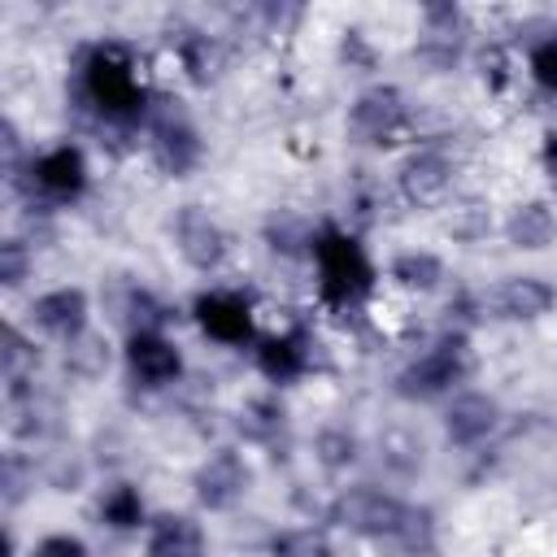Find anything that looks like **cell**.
Here are the masks:
<instances>
[{
  "label": "cell",
  "instance_id": "6da1fadb",
  "mask_svg": "<svg viewBox=\"0 0 557 557\" xmlns=\"http://www.w3.org/2000/svg\"><path fill=\"white\" fill-rule=\"evenodd\" d=\"M313 248H318V270H322V296L331 305H348L370 287L374 270L357 239H348L339 231H322V239Z\"/></svg>",
  "mask_w": 557,
  "mask_h": 557
},
{
  "label": "cell",
  "instance_id": "7a4b0ae2",
  "mask_svg": "<svg viewBox=\"0 0 557 557\" xmlns=\"http://www.w3.org/2000/svg\"><path fill=\"white\" fill-rule=\"evenodd\" d=\"M83 83H87L91 104L104 109L109 117H131V113H139V104H144V91H139V83H135L131 61H126L122 48H100V52L87 61V78H83Z\"/></svg>",
  "mask_w": 557,
  "mask_h": 557
},
{
  "label": "cell",
  "instance_id": "3957f363",
  "mask_svg": "<svg viewBox=\"0 0 557 557\" xmlns=\"http://www.w3.org/2000/svg\"><path fill=\"white\" fill-rule=\"evenodd\" d=\"M461 370H466V339L461 335H448L426 357H418L409 370H400L396 392L409 396V400H426V396H440L448 383H457Z\"/></svg>",
  "mask_w": 557,
  "mask_h": 557
},
{
  "label": "cell",
  "instance_id": "277c9868",
  "mask_svg": "<svg viewBox=\"0 0 557 557\" xmlns=\"http://www.w3.org/2000/svg\"><path fill=\"white\" fill-rule=\"evenodd\" d=\"M331 518L357 535H396L400 522H405V505L374 492V487H348L335 505H331Z\"/></svg>",
  "mask_w": 557,
  "mask_h": 557
},
{
  "label": "cell",
  "instance_id": "5b68a950",
  "mask_svg": "<svg viewBox=\"0 0 557 557\" xmlns=\"http://www.w3.org/2000/svg\"><path fill=\"white\" fill-rule=\"evenodd\" d=\"M248 487V466L235 453H213L196 470V500L205 509H231Z\"/></svg>",
  "mask_w": 557,
  "mask_h": 557
},
{
  "label": "cell",
  "instance_id": "8992f818",
  "mask_svg": "<svg viewBox=\"0 0 557 557\" xmlns=\"http://www.w3.org/2000/svg\"><path fill=\"white\" fill-rule=\"evenodd\" d=\"M405 122V100L396 87H374L366 91L357 104H352V131L366 139V144H383L400 131Z\"/></svg>",
  "mask_w": 557,
  "mask_h": 557
},
{
  "label": "cell",
  "instance_id": "52a82bcc",
  "mask_svg": "<svg viewBox=\"0 0 557 557\" xmlns=\"http://www.w3.org/2000/svg\"><path fill=\"white\" fill-rule=\"evenodd\" d=\"M174 235H178V252H183L196 270L218 265V261H222V252H226V239H222L218 222H213L205 209H196V205H187V209L178 213Z\"/></svg>",
  "mask_w": 557,
  "mask_h": 557
},
{
  "label": "cell",
  "instance_id": "ba28073f",
  "mask_svg": "<svg viewBox=\"0 0 557 557\" xmlns=\"http://www.w3.org/2000/svg\"><path fill=\"white\" fill-rule=\"evenodd\" d=\"M400 191L418 209H435L448 196V161L440 152H418L400 165Z\"/></svg>",
  "mask_w": 557,
  "mask_h": 557
},
{
  "label": "cell",
  "instance_id": "9c48e42d",
  "mask_svg": "<svg viewBox=\"0 0 557 557\" xmlns=\"http://www.w3.org/2000/svg\"><path fill=\"white\" fill-rule=\"evenodd\" d=\"M196 318H200V326H205L213 339H222V344H244L248 331H252L248 305H244L239 296H231V292H209V296H200V300H196Z\"/></svg>",
  "mask_w": 557,
  "mask_h": 557
},
{
  "label": "cell",
  "instance_id": "30bf717a",
  "mask_svg": "<svg viewBox=\"0 0 557 557\" xmlns=\"http://www.w3.org/2000/svg\"><path fill=\"white\" fill-rule=\"evenodd\" d=\"M35 322L61 339H74L83 335V322H87V296L78 287H57L35 300Z\"/></svg>",
  "mask_w": 557,
  "mask_h": 557
},
{
  "label": "cell",
  "instance_id": "8fae6325",
  "mask_svg": "<svg viewBox=\"0 0 557 557\" xmlns=\"http://www.w3.org/2000/svg\"><path fill=\"white\" fill-rule=\"evenodd\" d=\"M126 361H131V370H135L148 387H161V383L178 379V370H183L178 348H174V344H165L161 335H131Z\"/></svg>",
  "mask_w": 557,
  "mask_h": 557
},
{
  "label": "cell",
  "instance_id": "7c38bea8",
  "mask_svg": "<svg viewBox=\"0 0 557 557\" xmlns=\"http://www.w3.org/2000/svg\"><path fill=\"white\" fill-rule=\"evenodd\" d=\"M35 178L52 196H74L87 183V161H83V152L74 144H61V148H52V152H44L35 161Z\"/></svg>",
  "mask_w": 557,
  "mask_h": 557
},
{
  "label": "cell",
  "instance_id": "4fadbf2b",
  "mask_svg": "<svg viewBox=\"0 0 557 557\" xmlns=\"http://www.w3.org/2000/svg\"><path fill=\"white\" fill-rule=\"evenodd\" d=\"M496 418H500L496 400L470 392V396H457V400H453L444 426H448V440H453V444H479V440L496 426Z\"/></svg>",
  "mask_w": 557,
  "mask_h": 557
},
{
  "label": "cell",
  "instance_id": "5bb4252c",
  "mask_svg": "<svg viewBox=\"0 0 557 557\" xmlns=\"http://www.w3.org/2000/svg\"><path fill=\"white\" fill-rule=\"evenodd\" d=\"M157 161H161V170H170V174H187L191 165H196V157H200V139H196V131L178 117V113H165L161 122H157Z\"/></svg>",
  "mask_w": 557,
  "mask_h": 557
},
{
  "label": "cell",
  "instance_id": "9a60e30c",
  "mask_svg": "<svg viewBox=\"0 0 557 557\" xmlns=\"http://www.w3.org/2000/svg\"><path fill=\"white\" fill-rule=\"evenodd\" d=\"M148 557H205V540H200L196 522H187L178 513H165V518L152 522Z\"/></svg>",
  "mask_w": 557,
  "mask_h": 557
},
{
  "label": "cell",
  "instance_id": "2e32d148",
  "mask_svg": "<svg viewBox=\"0 0 557 557\" xmlns=\"http://www.w3.org/2000/svg\"><path fill=\"white\" fill-rule=\"evenodd\" d=\"M553 305V287L548 283H540V278H509V283H500L496 287V313L500 318H540L544 309Z\"/></svg>",
  "mask_w": 557,
  "mask_h": 557
},
{
  "label": "cell",
  "instance_id": "e0dca14e",
  "mask_svg": "<svg viewBox=\"0 0 557 557\" xmlns=\"http://www.w3.org/2000/svg\"><path fill=\"white\" fill-rule=\"evenodd\" d=\"M505 235H509L513 248H531V252H535V248L553 244V235H557V218H553V209H548L544 200H527V205L513 209Z\"/></svg>",
  "mask_w": 557,
  "mask_h": 557
},
{
  "label": "cell",
  "instance_id": "ac0fdd59",
  "mask_svg": "<svg viewBox=\"0 0 557 557\" xmlns=\"http://www.w3.org/2000/svg\"><path fill=\"white\" fill-rule=\"evenodd\" d=\"M257 366L265 379L274 383H287L305 370V348H300V335H287V339H265L257 348Z\"/></svg>",
  "mask_w": 557,
  "mask_h": 557
},
{
  "label": "cell",
  "instance_id": "d6986e66",
  "mask_svg": "<svg viewBox=\"0 0 557 557\" xmlns=\"http://www.w3.org/2000/svg\"><path fill=\"white\" fill-rule=\"evenodd\" d=\"M65 366L78 379H100L109 370V344H104V335H91V331L74 335L70 348H65Z\"/></svg>",
  "mask_w": 557,
  "mask_h": 557
},
{
  "label": "cell",
  "instance_id": "ffe728a7",
  "mask_svg": "<svg viewBox=\"0 0 557 557\" xmlns=\"http://www.w3.org/2000/svg\"><path fill=\"white\" fill-rule=\"evenodd\" d=\"M379 453H383V461H387L392 470H400V474H409V470L422 466V440H418L413 431H405V426L383 431V435H379Z\"/></svg>",
  "mask_w": 557,
  "mask_h": 557
},
{
  "label": "cell",
  "instance_id": "44dd1931",
  "mask_svg": "<svg viewBox=\"0 0 557 557\" xmlns=\"http://www.w3.org/2000/svg\"><path fill=\"white\" fill-rule=\"evenodd\" d=\"M440 274H444V265H440V257H431V252H400L396 261H392V278L396 283H405V287H435L440 283Z\"/></svg>",
  "mask_w": 557,
  "mask_h": 557
},
{
  "label": "cell",
  "instance_id": "7402d4cb",
  "mask_svg": "<svg viewBox=\"0 0 557 557\" xmlns=\"http://www.w3.org/2000/svg\"><path fill=\"white\" fill-rule=\"evenodd\" d=\"M122 318L135 326V335H157V326H165L170 309H165L152 292L135 287V292H131V300H126V313H122Z\"/></svg>",
  "mask_w": 557,
  "mask_h": 557
},
{
  "label": "cell",
  "instance_id": "603a6c76",
  "mask_svg": "<svg viewBox=\"0 0 557 557\" xmlns=\"http://www.w3.org/2000/svg\"><path fill=\"white\" fill-rule=\"evenodd\" d=\"M100 513H104V522H113V527H139V518H144V500H139V492L135 487H126V483H117V487H109L104 492V500H100Z\"/></svg>",
  "mask_w": 557,
  "mask_h": 557
},
{
  "label": "cell",
  "instance_id": "cb8c5ba5",
  "mask_svg": "<svg viewBox=\"0 0 557 557\" xmlns=\"http://www.w3.org/2000/svg\"><path fill=\"white\" fill-rule=\"evenodd\" d=\"M178 52H183V65L191 70L196 83H209V78H213V70H218V48L209 44V35L187 30V35L178 39Z\"/></svg>",
  "mask_w": 557,
  "mask_h": 557
},
{
  "label": "cell",
  "instance_id": "d4e9b609",
  "mask_svg": "<svg viewBox=\"0 0 557 557\" xmlns=\"http://www.w3.org/2000/svg\"><path fill=\"white\" fill-rule=\"evenodd\" d=\"M278 426H283V409L270 400H252L248 409H239V431L252 440H274Z\"/></svg>",
  "mask_w": 557,
  "mask_h": 557
},
{
  "label": "cell",
  "instance_id": "484cf974",
  "mask_svg": "<svg viewBox=\"0 0 557 557\" xmlns=\"http://www.w3.org/2000/svg\"><path fill=\"white\" fill-rule=\"evenodd\" d=\"M274 557H331V544L318 531H287L274 540Z\"/></svg>",
  "mask_w": 557,
  "mask_h": 557
},
{
  "label": "cell",
  "instance_id": "4316f807",
  "mask_svg": "<svg viewBox=\"0 0 557 557\" xmlns=\"http://www.w3.org/2000/svg\"><path fill=\"white\" fill-rule=\"evenodd\" d=\"M318 457H322V466L339 470V466H348V461L357 457V440H352L348 431L331 426V431H322V435H318Z\"/></svg>",
  "mask_w": 557,
  "mask_h": 557
},
{
  "label": "cell",
  "instance_id": "83f0119b",
  "mask_svg": "<svg viewBox=\"0 0 557 557\" xmlns=\"http://www.w3.org/2000/svg\"><path fill=\"white\" fill-rule=\"evenodd\" d=\"M0 357H4V379H9V383H17L22 366H26V361H35V348H30L13 326H4V352H0Z\"/></svg>",
  "mask_w": 557,
  "mask_h": 557
},
{
  "label": "cell",
  "instance_id": "f1b7e54d",
  "mask_svg": "<svg viewBox=\"0 0 557 557\" xmlns=\"http://www.w3.org/2000/svg\"><path fill=\"white\" fill-rule=\"evenodd\" d=\"M22 278H26V248H22V239H4L0 244V283L17 287Z\"/></svg>",
  "mask_w": 557,
  "mask_h": 557
},
{
  "label": "cell",
  "instance_id": "f546056e",
  "mask_svg": "<svg viewBox=\"0 0 557 557\" xmlns=\"http://www.w3.org/2000/svg\"><path fill=\"white\" fill-rule=\"evenodd\" d=\"M531 70H535V83L540 87L557 91V39H548V44H540L531 52Z\"/></svg>",
  "mask_w": 557,
  "mask_h": 557
},
{
  "label": "cell",
  "instance_id": "4dcf8cb0",
  "mask_svg": "<svg viewBox=\"0 0 557 557\" xmlns=\"http://www.w3.org/2000/svg\"><path fill=\"white\" fill-rule=\"evenodd\" d=\"M35 557H87V548H83V540H74V535H48V540L35 548Z\"/></svg>",
  "mask_w": 557,
  "mask_h": 557
},
{
  "label": "cell",
  "instance_id": "1f68e13d",
  "mask_svg": "<svg viewBox=\"0 0 557 557\" xmlns=\"http://www.w3.org/2000/svg\"><path fill=\"white\" fill-rule=\"evenodd\" d=\"M26 483V474H22V461L17 457H4V479H0V487H4V505H17L22 500V487Z\"/></svg>",
  "mask_w": 557,
  "mask_h": 557
},
{
  "label": "cell",
  "instance_id": "d6a6232c",
  "mask_svg": "<svg viewBox=\"0 0 557 557\" xmlns=\"http://www.w3.org/2000/svg\"><path fill=\"white\" fill-rule=\"evenodd\" d=\"M483 231H487V213H483L479 205L466 209V222H453V235H466V239H474V235H483Z\"/></svg>",
  "mask_w": 557,
  "mask_h": 557
},
{
  "label": "cell",
  "instance_id": "836d02e7",
  "mask_svg": "<svg viewBox=\"0 0 557 557\" xmlns=\"http://www.w3.org/2000/svg\"><path fill=\"white\" fill-rule=\"evenodd\" d=\"M0 144H4V165L13 170L17 165V131H13V122L0 126Z\"/></svg>",
  "mask_w": 557,
  "mask_h": 557
},
{
  "label": "cell",
  "instance_id": "e575fe53",
  "mask_svg": "<svg viewBox=\"0 0 557 557\" xmlns=\"http://www.w3.org/2000/svg\"><path fill=\"white\" fill-rule=\"evenodd\" d=\"M544 165H548V174L557 178V135H553V139L544 144Z\"/></svg>",
  "mask_w": 557,
  "mask_h": 557
}]
</instances>
